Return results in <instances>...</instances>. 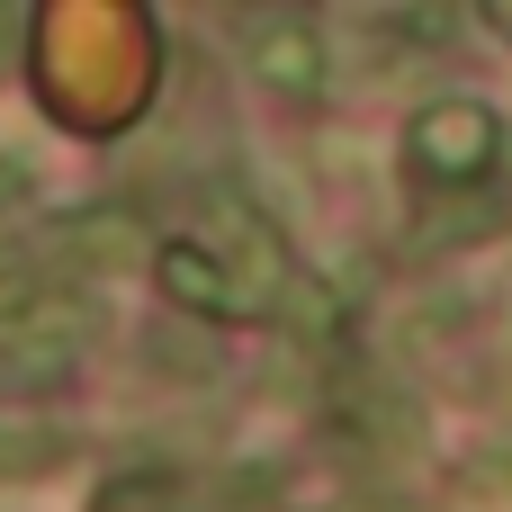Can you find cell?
Instances as JSON below:
<instances>
[{
	"label": "cell",
	"mask_w": 512,
	"mask_h": 512,
	"mask_svg": "<svg viewBox=\"0 0 512 512\" xmlns=\"http://www.w3.org/2000/svg\"><path fill=\"white\" fill-rule=\"evenodd\" d=\"M153 279H162V297L180 306V315H243V288H234V270L207 252V243H162L153 252Z\"/></svg>",
	"instance_id": "277c9868"
},
{
	"label": "cell",
	"mask_w": 512,
	"mask_h": 512,
	"mask_svg": "<svg viewBox=\"0 0 512 512\" xmlns=\"http://www.w3.org/2000/svg\"><path fill=\"white\" fill-rule=\"evenodd\" d=\"M90 297H63L54 315H36L27 333H0V396H36V387H54L72 360H81V342H90Z\"/></svg>",
	"instance_id": "7a4b0ae2"
},
{
	"label": "cell",
	"mask_w": 512,
	"mask_h": 512,
	"mask_svg": "<svg viewBox=\"0 0 512 512\" xmlns=\"http://www.w3.org/2000/svg\"><path fill=\"white\" fill-rule=\"evenodd\" d=\"M495 153H504V126H495L486 99H432V108L405 126V162H414V180H432V189H468L477 171H495Z\"/></svg>",
	"instance_id": "6da1fadb"
},
{
	"label": "cell",
	"mask_w": 512,
	"mask_h": 512,
	"mask_svg": "<svg viewBox=\"0 0 512 512\" xmlns=\"http://www.w3.org/2000/svg\"><path fill=\"white\" fill-rule=\"evenodd\" d=\"M90 512H189V486H180L171 468H126V477L99 486Z\"/></svg>",
	"instance_id": "8992f818"
},
{
	"label": "cell",
	"mask_w": 512,
	"mask_h": 512,
	"mask_svg": "<svg viewBox=\"0 0 512 512\" xmlns=\"http://www.w3.org/2000/svg\"><path fill=\"white\" fill-rule=\"evenodd\" d=\"M45 459H63L54 432H18V441H0V468H45Z\"/></svg>",
	"instance_id": "52a82bcc"
},
{
	"label": "cell",
	"mask_w": 512,
	"mask_h": 512,
	"mask_svg": "<svg viewBox=\"0 0 512 512\" xmlns=\"http://www.w3.org/2000/svg\"><path fill=\"white\" fill-rule=\"evenodd\" d=\"M54 252H72L81 270H126V261H144V225L126 207H90V216H72L54 234Z\"/></svg>",
	"instance_id": "5b68a950"
},
{
	"label": "cell",
	"mask_w": 512,
	"mask_h": 512,
	"mask_svg": "<svg viewBox=\"0 0 512 512\" xmlns=\"http://www.w3.org/2000/svg\"><path fill=\"white\" fill-rule=\"evenodd\" d=\"M27 216V162H0V225Z\"/></svg>",
	"instance_id": "ba28073f"
},
{
	"label": "cell",
	"mask_w": 512,
	"mask_h": 512,
	"mask_svg": "<svg viewBox=\"0 0 512 512\" xmlns=\"http://www.w3.org/2000/svg\"><path fill=\"white\" fill-rule=\"evenodd\" d=\"M243 63H252L270 90H288V99H315V90L333 81V45H324L306 18H288V9L243 18Z\"/></svg>",
	"instance_id": "3957f363"
},
{
	"label": "cell",
	"mask_w": 512,
	"mask_h": 512,
	"mask_svg": "<svg viewBox=\"0 0 512 512\" xmlns=\"http://www.w3.org/2000/svg\"><path fill=\"white\" fill-rule=\"evenodd\" d=\"M486 18H495V27H504V36H512V0H495V9H486Z\"/></svg>",
	"instance_id": "9c48e42d"
}]
</instances>
